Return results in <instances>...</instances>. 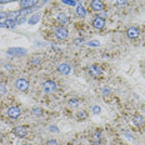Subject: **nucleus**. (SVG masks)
I'll return each mask as SVG.
<instances>
[{
	"label": "nucleus",
	"instance_id": "f257e3e1",
	"mask_svg": "<svg viewBox=\"0 0 145 145\" xmlns=\"http://www.w3.org/2000/svg\"><path fill=\"white\" fill-rule=\"evenodd\" d=\"M56 89H58V85L54 80H46L43 84V91L46 93V94H53V93L56 91Z\"/></svg>",
	"mask_w": 145,
	"mask_h": 145
},
{
	"label": "nucleus",
	"instance_id": "f03ea898",
	"mask_svg": "<svg viewBox=\"0 0 145 145\" xmlns=\"http://www.w3.org/2000/svg\"><path fill=\"white\" fill-rule=\"evenodd\" d=\"M15 86L20 91H26L29 89V81L26 79H24V78H19V79H16V81H15Z\"/></svg>",
	"mask_w": 145,
	"mask_h": 145
},
{
	"label": "nucleus",
	"instance_id": "7ed1b4c3",
	"mask_svg": "<svg viewBox=\"0 0 145 145\" xmlns=\"http://www.w3.org/2000/svg\"><path fill=\"white\" fill-rule=\"evenodd\" d=\"M55 36L59 39V40H64V39L68 38V35H69V33H68V30H66V28H64V26H59V28H56L55 29Z\"/></svg>",
	"mask_w": 145,
	"mask_h": 145
},
{
	"label": "nucleus",
	"instance_id": "20e7f679",
	"mask_svg": "<svg viewBox=\"0 0 145 145\" xmlns=\"http://www.w3.org/2000/svg\"><path fill=\"white\" fill-rule=\"evenodd\" d=\"M126 35L130 39H138L139 35H140V30H139L137 26H130V28L126 30Z\"/></svg>",
	"mask_w": 145,
	"mask_h": 145
},
{
	"label": "nucleus",
	"instance_id": "39448f33",
	"mask_svg": "<svg viewBox=\"0 0 145 145\" xmlns=\"http://www.w3.org/2000/svg\"><path fill=\"white\" fill-rule=\"evenodd\" d=\"M88 72H89L91 76L98 78V76H100V75L103 74V69L100 68V66H98V65H91L89 68V70H88Z\"/></svg>",
	"mask_w": 145,
	"mask_h": 145
},
{
	"label": "nucleus",
	"instance_id": "423d86ee",
	"mask_svg": "<svg viewBox=\"0 0 145 145\" xmlns=\"http://www.w3.org/2000/svg\"><path fill=\"white\" fill-rule=\"evenodd\" d=\"M20 114H22V110H20V108H18V106H11V108L8 109V115L10 118H13V119L19 118Z\"/></svg>",
	"mask_w": 145,
	"mask_h": 145
},
{
	"label": "nucleus",
	"instance_id": "0eeeda50",
	"mask_svg": "<svg viewBox=\"0 0 145 145\" xmlns=\"http://www.w3.org/2000/svg\"><path fill=\"white\" fill-rule=\"evenodd\" d=\"M8 54L9 55H25L26 54V49H23V48H10L8 49Z\"/></svg>",
	"mask_w": 145,
	"mask_h": 145
},
{
	"label": "nucleus",
	"instance_id": "6e6552de",
	"mask_svg": "<svg viewBox=\"0 0 145 145\" xmlns=\"http://www.w3.org/2000/svg\"><path fill=\"white\" fill-rule=\"evenodd\" d=\"M90 8H91L94 11H101L103 9H104V3H103L101 0H91Z\"/></svg>",
	"mask_w": 145,
	"mask_h": 145
},
{
	"label": "nucleus",
	"instance_id": "1a4fd4ad",
	"mask_svg": "<svg viewBox=\"0 0 145 145\" xmlns=\"http://www.w3.org/2000/svg\"><path fill=\"white\" fill-rule=\"evenodd\" d=\"M91 24L95 29H103L105 26V19H103V18H100V16H96V18L93 19Z\"/></svg>",
	"mask_w": 145,
	"mask_h": 145
},
{
	"label": "nucleus",
	"instance_id": "9d476101",
	"mask_svg": "<svg viewBox=\"0 0 145 145\" xmlns=\"http://www.w3.org/2000/svg\"><path fill=\"white\" fill-rule=\"evenodd\" d=\"M13 133L16 135V137L24 138V137H26V134H28V130H26L25 126H16V128L13 129Z\"/></svg>",
	"mask_w": 145,
	"mask_h": 145
},
{
	"label": "nucleus",
	"instance_id": "9b49d317",
	"mask_svg": "<svg viewBox=\"0 0 145 145\" xmlns=\"http://www.w3.org/2000/svg\"><path fill=\"white\" fill-rule=\"evenodd\" d=\"M131 121H133V124H134V125L141 126V125H144L145 120H144L143 115H140V114H135V115L131 118Z\"/></svg>",
	"mask_w": 145,
	"mask_h": 145
},
{
	"label": "nucleus",
	"instance_id": "f8f14e48",
	"mask_svg": "<svg viewBox=\"0 0 145 145\" xmlns=\"http://www.w3.org/2000/svg\"><path fill=\"white\" fill-rule=\"evenodd\" d=\"M58 71L60 72V74H64V75H69L71 71L70 66H69L66 63H61L59 66H58Z\"/></svg>",
	"mask_w": 145,
	"mask_h": 145
},
{
	"label": "nucleus",
	"instance_id": "ddd939ff",
	"mask_svg": "<svg viewBox=\"0 0 145 145\" xmlns=\"http://www.w3.org/2000/svg\"><path fill=\"white\" fill-rule=\"evenodd\" d=\"M38 1L39 0H20V7H22L23 9L33 8Z\"/></svg>",
	"mask_w": 145,
	"mask_h": 145
},
{
	"label": "nucleus",
	"instance_id": "4468645a",
	"mask_svg": "<svg viewBox=\"0 0 145 145\" xmlns=\"http://www.w3.org/2000/svg\"><path fill=\"white\" fill-rule=\"evenodd\" d=\"M56 22H58L61 26H64V25H66V24L69 23V19H68V16H66L64 13H59L58 15H56Z\"/></svg>",
	"mask_w": 145,
	"mask_h": 145
},
{
	"label": "nucleus",
	"instance_id": "2eb2a0df",
	"mask_svg": "<svg viewBox=\"0 0 145 145\" xmlns=\"http://www.w3.org/2000/svg\"><path fill=\"white\" fill-rule=\"evenodd\" d=\"M16 25V23H15V19H5L4 23H0V26L1 28H9V29H13L14 26Z\"/></svg>",
	"mask_w": 145,
	"mask_h": 145
},
{
	"label": "nucleus",
	"instance_id": "dca6fc26",
	"mask_svg": "<svg viewBox=\"0 0 145 145\" xmlns=\"http://www.w3.org/2000/svg\"><path fill=\"white\" fill-rule=\"evenodd\" d=\"M76 15L79 18H84L86 15V9L84 8L81 4H78L76 5Z\"/></svg>",
	"mask_w": 145,
	"mask_h": 145
},
{
	"label": "nucleus",
	"instance_id": "f3484780",
	"mask_svg": "<svg viewBox=\"0 0 145 145\" xmlns=\"http://www.w3.org/2000/svg\"><path fill=\"white\" fill-rule=\"evenodd\" d=\"M80 104H81V100H80V99L74 98V99H70V100H69V105H70L71 108H76V106H79Z\"/></svg>",
	"mask_w": 145,
	"mask_h": 145
},
{
	"label": "nucleus",
	"instance_id": "a211bd4d",
	"mask_svg": "<svg viewBox=\"0 0 145 145\" xmlns=\"http://www.w3.org/2000/svg\"><path fill=\"white\" fill-rule=\"evenodd\" d=\"M39 19H40V15H39V14L33 15V16L29 19V24H30V25H35V24L39 22Z\"/></svg>",
	"mask_w": 145,
	"mask_h": 145
},
{
	"label": "nucleus",
	"instance_id": "6ab92c4d",
	"mask_svg": "<svg viewBox=\"0 0 145 145\" xmlns=\"http://www.w3.org/2000/svg\"><path fill=\"white\" fill-rule=\"evenodd\" d=\"M41 61H43V60H41L40 56H35V58L30 59V64H31V65H40Z\"/></svg>",
	"mask_w": 145,
	"mask_h": 145
},
{
	"label": "nucleus",
	"instance_id": "aec40b11",
	"mask_svg": "<svg viewBox=\"0 0 145 145\" xmlns=\"http://www.w3.org/2000/svg\"><path fill=\"white\" fill-rule=\"evenodd\" d=\"M88 118V113L85 110H81V111H78V119L81 120V119H86Z\"/></svg>",
	"mask_w": 145,
	"mask_h": 145
},
{
	"label": "nucleus",
	"instance_id": "412c9836",
	"mask_svg": "<svg viewBox=\"0 0 145 145\" xmlns=\"http://www.w3.org/2000/svg\"><path fill=\"white\" fill-rule=\"evenodd\" d=\"M8 93V89H7V85L4 83H0V95H5Z\"/></svg>",
	"mask_w": 145,
	"mask_h": 145
},
{
	"label": "nucleus",
	"instance_id": "4be33fe9",
	"mask_svg": "<svg viewBox=\"0 0 145 145\" xmlns=\"http://www.w3.org/2000/svg\"><path fill=\"white\" fill-rule=\"evenodd\" d=\"M33 114L36 115V116H41V115H43V110H41V109H39V108H34V109H33Z\"/></svg>",
	"mask_w": 145,
	"mask_h": 145
},
{
	"label": "nucleus",
	"instance_id": "5701e85b",
	"mask_svg": "<svg viewBox=\"0 0 145 145\" xmlns=\"http://www.w3.org/2000/svg\"><path fill=\"white\" fill-rule=\"evenodd\" d=\"M63 3L66 4V5H70V7H75V5H78L75 0H63Z\"/></svg>",
	"mask_w": 145,
	"mask_h": 145
},
{
	"label": "nucleus",
	"instance_id": "b1692460",
	"mask_svg": "<svg viewBox=\"0 0 145 145\" xmlns=\"http://www.w3.org/2000/svg\"><path fill=\"white\" fill-rule=\"evenodd\" d=\"M110 93H111V90L109 89V88H104V89H101V95H103V96L110 95Z\"/></svg>",
	"mask_w": 145,
	"mask_h": 145
},
{
	"label": "nucleus",
	"instance_id": "393cba45",
	"mask_svg": "<svg viewBox=\"0 0 145 145\" xmlns=\"http://www.w3.org/2000/svg\"><path fill=\"white\" fill-rule=\"evenodd\" d=\"M91 111H93V113H94V114H96V115H98V114H100L101 109H100V108H99V106H98V105H94V106H93V108H91Z\"/></svg>",
	"mask_w": 145,
	"mask_h": 145
},
{
	"label": "nucleus",
	"instance_id": "a878e982",
	"mask_svg": "<svg viewBox=\"0 0 145 145\" xmlns=\"http://www.w3.org/2000/svg\"><path fill=\"white\" fill-rule=\"evenodd\" d=\"M123 134L125 135V137L128 138L129 140H134V137H133V135L130 134V131H128V130H124V131H123Z\"/></svg>",
	"mask_w": 145,
	"mask_h": 145
},
{
	"label": "nucleus",
	"instance_id": "bb28decb",
	"mask_svg": "<svg viewBox=\"0 0 145 145\" xmlns=\"http://www.w3.org/2000/svg\"><path fill=\"white\" fill-rule=\"evenodd\" d=\"M91 145H104V139H100V140H93Z\"/></svg>",
	"mask_w": 145,
	"mask_h": 145
},
{
	"label": "nucleus",
	"instance_id": "cd10ccee",
	"mask_svg": "<svg viewBox=\"0 0 145 145\" xmlns=\"http://www.w3.org/2000/svg\"><path fill=\"white\" fill-rule=\"evenodd\" d=\"M116 5H119V7H124V5H126V3H128V0H115Z\"/></svg>",
	"mask_w": 145,
	"mask_h": 145
},
{
	"label": "nucleus",
	"instance_id": "c85d7f7f",
	"mask_svg": "<svg viewBox=\"0 0 145 145\" xmlns=\"http://www.w3.org/2000/svg\"><path fill=\"white\" fill-rule=\"evenodd\" d=\"M46 145H59L58 141L55 140V139H50V140L46 141Z\"/></svg>",
	"mask_w": 145,
	"mask_h": 145
},
{
	"label": "nucleus",
	"instance_id": "c756f323",
	"mask_svg": "<svg viewBox=\"0 0 145 145\" xmlns=\"http://www.w3.org/2000/svg\"><path fill=\"white\" fill-rule=\"evenodd\" d=\"M88 45H89V46H99V41H96V40H94V41H89V43H88Z\"/></svg>",
	"mask_w": 145,
	"mask_h": 145
},
{
	"label": "nucleus",
	"instance_id": "7c9ffc66",
	"mask_svg": "<svg viewBox=\"0 0 145 145\" xmlns=\"http://www.w3.org/2000/svg\"><path fill=\"white\" fill-rule=\"evenodd\" d=\"M8 18V13H5V11H1L0 13V20H4Z\"/></svg>",
	"mask_w": 145,
	"mask_h": 145
},
{
	"label": "nucleus",
	"instance_id": "2f4dec72",
	"mask_svg": "<svg viewBox=\"0 0 145 145\" xmlns=\"http://www.w3.org/2000/svg\"><path fill=\"white\" fill-rule=\"evenodd\" d=\"M9 1H10V0H0V4H7Z\"/></svg>",
	"mask_w": 145,
	"mask_h": 145
},
{
	"label": "nucleus",
	"instance_id": "473e14b6",
	"mask_svg": "<svg viewBox=\"0 0 145 145\" xmlns=\"http://www.w3.org/2000/svg\"><path fill=\"white\" fill-rule=\"evenodd\" d=\"M10 1H20V0H10Z\"/></svg>",
	"mask_w": 145,
	"mask_h": 145
},
{
	"label": "nucleus",
	"instance_id": "72a5a7b5",
	"mask_svg": "<svg viewBox=\"0 0 145 145\" xmlns=\"http://www.w3.org/2000/svg\"><path fill=\"white\" fill-rule=\"evenodd\" d=\"M143 111H144V114H145V106H144V109H143Z\"/></svg>",
	"mask_w": 145,
	"mask_h": 145
}]
</instances>
